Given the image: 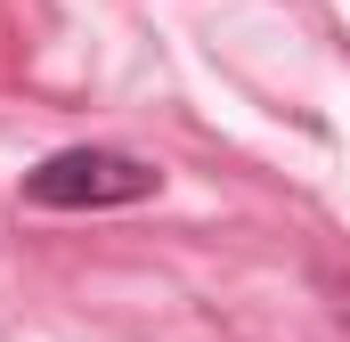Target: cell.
Listing matches in <instances>:
<instances>
[{
	"label": "cell",
	"instance_id": "obj_1",
	"mask_svg": "<svg viewBox=\"0 0 350 342\" xmlns=\"http://www.w3.org/2000/svg\"><path fill=\"white\" fill-rule=\"evenodd\" d=\"M163 171L122 155V147H57L25 171V204L41 212H106V204H147Z\"/></svg>",
	"mask_w": 350,
	"mask_h": 342
}]
</instances>
